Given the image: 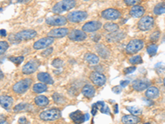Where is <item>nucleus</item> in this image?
I'll return each mask as SVG.
<instances>
[{"label":"nucleus","instance_id":"obj_1","mask_svg":"<svg viewBox=\"0 0 165 124\" xmlns=\"http://www.w3.org/2000/svg\"><path fill=\"white\" fill-rule=\"evenodd\" d=\"M77 4L76 0H61L52 7V13L55 14H61L74 8Z\"/></svg>","mask_w":165,"mask_h":124},{"label":"nucleus","instance_id":"obj_2","mask_svg":"<svg viewBox=\"0 0 165 124\" xmlns=\"http://www.w3.org/2000/svg\"><path fill=\"white\" fill-rule=\"evenodd\" d=\"M32 84V80L29 78L23 79L20 81L17 82L13 86V90L15 94H23L30 89L31 85Z\"/></svg>","mask_w":165,"mask_h":124},{"label":"nucleus","instance_id":"obj_3","mask_svg":"<svg viewBox=\"0 0 165 124\" xmlns=\"http://www.w3.org/2000/svg\"><path fill=\"white\" fill-rule=\"evenodd\" d=\"M61 116V112L59 109H50L41 112L40 113V118L43 121H55Z\"/></svg>","mask_w":165,"mask_h":124},{"label":"nucleus","instance_id":"obj_4","mask_svg":"<svg viewBox=\"0 0 165 124\" xmlns=\"http://www.w3.org/2000/svg\"><path fill=\"white\" fill-rule=\"evenodd\" d=\"M145 46V43L142 40L140 39H133L130 41L128 44L125 46V51L126 53L133 55V54L137 53L138 51L142 50L143 47Z\"/></svg>","mask_w":165,"mask_h":124},{"label":"nucleus","instance_id":"obj_5","mask_svg":"<svg viewBox=\"0 0 165 124\" xmlns=\"http://www.w3.org/2000/svg\"><path fill=\"white\" fill-rule=\"evenodd\" d=\"M88 13L85 11H74L71 12L67 15V19L69 22L72 23H81L82 21H84L88 18Z\"/></svg>","mask_w":165,"mask_h":124},{"label":"nucleus","instance_id":"obj_6","mask_svg":"<svg viewBox=\"0 0 165 124\" xmlns=\"http://www.w3.org/2000/svg\"><path fill=\"white\" fill-rule=\"evenodd\" d=\"M138 28L140 31L145 32V31L150 30L154 25V20L150 16H145L141 17L140 21L138 22Z\"/></svg>","mask_w":165,"mask_h":124},{"label":"nucleus","instance_id":"obj_7","mask_svg":"<svg viewBox=\"0 0 165 124\" xmlns=\"http://www.w3.org/2000/svg\"><path fill=\"white\" fill-rule=\"evenodd\" d=\"M67 23V18H65L64 16H52L45 19V23L48 26H54V27H63L66 25Z\"/></svg>","mask_w":165,"mask_h":124},{"label":"nucleus","instance_id":"obj_8","mask_svg":"<svg viewBox=\"0 0 165 124\" xmlns=\"http://www.w3.org/2000/svg\"><path fill=\"white\" fill-rule=\"evenodd\" d=\"M102 18L108 21L117 20L121 17V13L115 8H108L102 12L101 13Z\"/></svg>","mask_w":165,"mask_h":124},{"label":"nucleus","instance_id":"obj_9","mask_svg":"<svg viewBox=\"0 0 165 124\" xmlns=\"http://www.w3.org/2000/svg\"><path fill=\"white\" fill-rule=\"evenodd\" d=\"M36 35H37V32L35 30H32V29L23 30L16 34L15 40L18 41L31 40V39H33L34 37H36Z\"/></svg>","mask_w":165,"mask_h":124},{"label":"nucleus","instance_id":"obj_10","mask_svg":"<svg viewBox=\"0 0 165 124\" xmlns=\"http://www.w3.org/2000/svg\"><path fill=\"white\" fill-rule=\"evenodd\" d=\"M89 79L93 84L99 87L104 85L107 82V78L105 77V75L102 73L97 72V71H93L89 75Z\"/></svg>","mask_w":165,"mask_h":124},{"label":"nucleus","instance_id":"obj_11","mask_svg":"<svg viewBox=\"0 0 165 124\" xmlns=\"http://www.w3.org/2000/svg\"><path fill=\"white\" fill-rule=\"evenodd\" d=\"M40 66V62L37 60H32L28 61L25 66L23 67V73L24 75H32L37 71Z\"/></svg>","mask_w":165,"mask_h":124},{"label":"nucleus","instance_id":"obj_12","mask_svg":"<svg viewBox=\"0 0 165 124\" xmlns=\"http://www.w3.org/2000/svg\"><path fill=\"white\" fill-rule=\"evenodd\" d=\"M68 36H69V39L73 41H82L88 37L85 32H83L82 30H78V29L71 31L68 34Z\"/></svg>","mask_w":165,"mask_h":124},{"label":"nucleus","instance_id":"obj_13","mask_svg":"<svg viewBox=\"0 0 165 124\" xmlns=\"http://www.w3.org/2000/svg\"><path fill=\"white\" fill-rule=\"evenodd\" d=\"M102 26H103V24L99 21H90V22L86 23L84 25L82 26V30L83 32H85L86 33H93L99 30L102 28Z\"/></svg>","mask_w":165,"mask_h":124},{"label":"nucleus","instance_id":"obj_14","mask_svg":"<svg viewBox=\"0 0 165 124\" xmlns=\"http://www.w3.org/2000/svg\"><path fill=\"white\" fill-rule=\"evenodd\" d=\"M53 42H54V38L50 37V36L43 37L36 41L34 45H33V48L35 49V50L45 49L46 47H48V46H50Z\"/></svg>","mask_w":165,"mask_h":124},{"label":"nucleus","instance_id":"obj_15","mask_svg":"<svg viewBox=\"0 0 165 124\" xmlns=\"http://www.w3.org/2000/svg\"><path fill=\"white\" fill-rule=\"evenodd\" d=\"M70 31L66 28H54L51 31H50V32H48L47 36L50 37L52 38H62L65 37L69 34Z\"/></svg>","mask_w":165,"mask_h":124},{"label":"nucleus","instance_id":"obj_16","mask_svg":"<svg viewBox=\"0 0 165 124\" xmlns=\"http://www.w3.org/2000/svg\"><path fill=\"white\" fill-rule=\"evenodd\" d=\"M150 85V81L148 79H136L132 83V88L135 91L141 92L147 89Z\"/></svg>","mask_w":165,"mask_h":124},{"label":"nucleus","instance_id":"obj_17","mask_svg":"<svg viewBox=\"0 0 165 124\" xmlns=\"http://www.w3.org/2000/svg\"><path fill=\"white\" fill-rule=\"evenodd\" d=\"M70 118L75 123H82L86 121L85 114L82 113V111L76 110L70 114Z\"/></svg>","mask_w":165,"mask_h":124},{"label":"nucleus","instance_id":"obj_18","mask_svg":"<svg viewBox=\"0 0 165 124\" xmlns=\"http://www.w3.org/2000/svg\"><path fill=\"white\" fill-rule=\"evenodd\" d=\"M125 37V34L122 32H115L107 36V41L108 42H118Z\"/></svg>","mask_w":165,"mask_h":124},{"label":"nucleus","instance_id":"obj_19","mask_svg":"<svg viewBox=\"0 0 165 124\" xmlns=\"http://www.w3.org/2000/svg\"><path fill=\"white\" fill-rule=\"evenodd\" d=\"M145 8L140 5H134L130 10V15L134 18H139L145 14Z\"/></svg>","mask_w":165,"mask_h":124},{"label":"nucleus","instance_id":"obj_20","mask_svg":"<svg viewBox=\"0 0 165 124\" xmlns=\"http://www.w3.org/2000/svg\"><path fill=\"white\" fill-rule=\"evenodd\" d=\"M13 99L12 97L8 95H2L0 97V105L6 110H9L13 106Z\"/></svg>","mask_w":165,"mask_h":124},{"label":"nucleus","instance_id":"obj_21","mask_svg":"<svg viewBox=\"0 0 165 124\" xmlns=\"http://www.w3.org/2000/svg\"><path fill=\"white\" fill-rule=\"evenodd\" d=\"M96 50H97V52L100 56V57L103 59H108L109 58L111 53L110 50L106 47L104 45H102V44H98L96 46Z\"/></svg>","mask_w":165,"mask_h":124},{"label":"nucleus","instance_id":"obj_22","mask_svg":"<svg viewBox=\"0 0 165 124\" xmlns=\"http://www.w3.org/2000/svg\"><path fill=\"white\" fill-rule=\"evenodd\" d=\"M37 79L41 82L45 84H53L54 80L52 77L50 76V74L45 73V72H40L37 74Z\"/></svg>","mask_w":165,"mask_h":124},{"label":"nucleus","instance_id":"obj_23","mask_svg":"<svg viewBox=\"0 0 165 124\" xmlns=\"http://www.w3.org/2000/svg\"><path fill=\"white\" fill-rule=\"evenodd\" d=\"M145 96L149 99H158L159 96V89L157 87H149L145 92Z\"/></svg>","mask_w":165,"mask_h":124},{"label":"nucleus","instance_id":"obj_24","mask_svg":"<svg viewBox=\"0 0 165 124\" xmlns=\"http://www.w3.org/2000/svg\"><path fill=\"white\" fill-rule=\"evenodd\" d=\"M82 94L86 98H93L95 95V89H94V87L93 85L87 84L82 88Z\"/></svg>","mask_w":165,"mask_h":124},{"label":"nucleus","instance_id":"obj_25","mask_svg":"<svg viewBox=\"0 0 165 124\" xmlns=\"http://www.w3.org/2000/svg\"><path fill=\"white\" fill-rule=\"evenodd\" d=\"M35 104L36 106L40 107V108H44V107H46L49 104V99H48L47 97L44 96V95H39V96L36 97L35 99Z\"/></svg>","mask_w":165,"mask_h":124},{"label":"nucleus","instance_id":"obj_26","mask_svg":"<svg viewBox=\"0 0 165 124\" xmlns=\"http://www.w3.org/2000/svg\"><path fill=\"white\" fill-rule=\"evenodd\" d=\"M121 122L125 124H134L140 122V118L136 115H125L122 117Z\"/></svg>","mask_w":165,"mask_h":124},{"label":"nucleus","instance_id":"obj_27","mask_svg":"<svg viewBox=\"0 0 165 124\" xmlns=\"http://www.w3.org/2000/svg\"><path fill=\"white\" fill-rule=\"evenodd\" d=\"M84 60L90 65H97L99 62V57L96 54L89 53V52L84 55Z\"/></svg>","mask_w":165,"mask_h":124},{"label":"nucleus","instance_id":"obj_28","mask_svg":"<svg viewBox=\"0 0 165 124\" xmlns=\"http://www.w3.org/2000/svg\"><path fill=\"white\" fill-rule=\"evenodd\" d=\"M48 89L47 85L44 83H36L33 85L32 90L34 93H36V94H41V93H44V92H46Z\"/></svg>","mask_w":165,"mask_h":124},{"label":"nucleus","instance_id":"obj_29","mask_svg":"<svg viewBox=\"0 0 165 124\" xmlns=\"http://www.w3.org/2000/svg\"><path fill=\"white\" fill-rule=\"evenodd\" d=\"M32 109V105L26 103H21V104L16 105L13 108V111L15 113H18V112H23V111H30L31 109Z\"/></svg>","mask_w":165,"mask_h":124},{"label":"nucleus","instance_id":"obj_30","mask_svg":"<svg viewBox=\"0 0 165 124\" xmlns=\"http://www.w3.org/2000/svg\"><path fill=\"white\" fill-rule=\"evenodd\" d=\"M103 28L106 32H108L109 33L115 32L116 31L119 30V26L116 23H107L104 24L103 26Z\"/></svg>","mask_w":165,"mask_h":124},{"label":"nucleus","instance_id":"obj_31","mask_svg":"<svg viewBox=\"0 0 165 124\" xmlns=\"http://www.w3.org/2000/svg\"><path fill=\"white\" fill-rule=\"evenodd\" d=\"M154 13L155 15H161L163 13H165V2L156 4L154 8Z\"/></svg>","mask_w":165,"mask_h":124},{"label":"nucleus","instance_id":"obj_32","mask_svg":"<svg viewBox=\"0 0 165 124\" xmlns=\"http://www.w3.org/2000/svg\"><path fill=\"white\" fill-rule=\"evenodd\" d=\"M52 98L55 104H64L66 103V99H65V97L59 94V93H55V94L52 95Z\"/></svg>","mask_w":165,"mask_h":124},{"label":"nucleus","instance_id":"obj_33","mask_svg":"<svg viewBox=\"0 0 165 124\" xmlns=\"http://www.w3.org/2000/svg\"><path fill=\"white\" fill-rule=\"evenodd\" d=\"M127 111H129L133 115H140L142 113V109L137 106H130L126 108Z\"/></svg>","mask_w":165,"mask_h":124},{"label":"nucleus","instance_id":"obj_34","mask_svg":"<svg viewBox=\"0 0 165 124\" xmlns=\"http://www.w3.org/2000/svg\"><path fill=\"white\" fill-rule=\"evenodd\" d=\"M97 105H98V107H100V111L102 113L106 114H110V109L106 105L104 102H98Z\"/></svg>","mask_w":165,"mask_h":124},{"label":"nucleus","instance_id":"obj_35","mask_svg":"<svg viewBox=\"0 0 165 124\" xmlns=\"http://www.w3.org/2000/svg\"><path fill=\"white\" fill-rule=\"evenodd\" d=\"M129 62L130 64H132V65H140V64L143 63V60L140 55H137V56H134L132 57H130V60H129Z\"/></svg>","mask_w":165,"mask_h":124},{"label":"nucleus","instance_id":"obj_36","mask_svg":"<svg viewBox=\"0 0 165 124\" xmlns=\"http://www.w3.org/2000/svg\"><path fill=\"white\" fill-rule=\"evenodd\" d=\"M158 51V46L156 44H152L147 47V52L150 56H154L156 55Z\"/></svg>","mask_w":165,"mask_h":124},{"label":"nucleus","instance_id":"obj_37","mask_svg":"<svg viewBox=\"0 0 165 124\" xmlns=\"http://www.w3.org/2000/svg\"><path fill=\"white\" fill-rule=\"evenodd\" d=\"M9 61H12L13 64H15L17 66H19L24 61V56H18V57L11 56V57H9Z\"/></svg>","mask_w":165,"mask_h":124},{"label":"nucleus","instance_id":"obj_38","mask_svg":"<svg viewBox=\"0 0 165 124\" xmlns=\"http://www.w3.org/2000/svg\"><path fill=\"white\" fill-rule=\"evenodd\" d=\"M8 43L7 41H0V55H3V53H5L6 51L8 49Z\"/></svg>","mask_w":165,"mask_h":124},{"label":"nucleus","instance_id":"obj_39","mask_svg":"<svg viewBox=\"0 0 165 124\" xmlns=\"http://www.w3.org/2000/svg\"><path fill=\"white\" fill-rule=\"evenodd\" d=\"M160 37V32L159 31H155L154 32L150 35V41H153V42H155V41H157Z\"/></svg>","mask_w":165,"mask_h":124},{"label":"nucleus","instance_id":"obj_40","mask_svg":"<svg viewBox=\"0 0 165 124\" xmlns=\"http://www.w3.org/2000/svg\"><path fill=\"white\" fill-rule=\"evenodd\" d=\"M51 65H52L54 67H55V68H60V67H62V66H64V61L59 58L55 59V60L52 61Z\"/></svg>","mask_w":165,"mask_h":124},{"label":"nucleus","instance_id":"obj_41","mask_svg":"<svg viewBox=\"0 0 165 124\" xmlns=\"http://www.w3.org/2000/svg\"><path fill=\"white\" fill-rule=\"evenodd\" d=\"M140 2H141V0H124V3L127 6L137 5Z\"/></svg>","mask_w":165,"mask_h":124},{"label":"nucleus","instance_id":"obj_42","mask_svg":"<svg viewBox=\"0 0 165 124\" xmlns=\"http://www.w3.org/2000/svg\"><path fill=\"white\" fill-rule=\"evenodd\" d=\"M136 70V67L135 66H130V67H127V68H125V70H124V73L125 74H130V73H133L134 71Z\"/></svg>","mask_w":165,"mask_h":124},{"label":"nucleus","instance_id":"obj_43","mask_svg":"<svg viewBox=\"0 0 165 124\" xmlns=\"http://www.w3.org/2000/svg\"><path fill=\"white\" fill-rule=\"evenodd\" d=\"M53 52V48H49L47 49V50H45V51H44L41 53V55H42L43 56H45V57H47L49 55H50V54L52 53Z\"/></svg>","mask_w":165,"mask_h":124},{"label":"nucleus","instance_id":"obj_44","mask_svg":"<svg viewBox=\"0 0 165 124\" xmlns=\"http://www.w3.org/2000/svg\"><path fill=\"white\" fill-rule=\"evenodd\" d=\"M98 105H97V104H93V107H92V114H93V116L97 113V110H98Z\"/></svg>","mask_w":165,"mask_h":124},{"label":"nucleus","instance_id":"obj_45","mask_svg":"<svg viewBox=\"0 0 165 124\" xmlns=\"http://www.w3.org/2000/svg\"><path fill=\"white\" fill-rule=\"evenodd\" d=\"M100 36H101L100 35H95V36H92V39H93V40L94 41H96V42H98V41H99V40H100V39H101Z\"/></svg>","mask_w":165,"mask_h":124},{"label":"nucleus","instance_id":"obj_46","mask_svg":"<svg viewBox=\"0 0 165 124\" xmlns=\"http://www.w3.org/2000/svg\"><path fill=\"white\" fill-rule=\"evenodd\" d=\"M129 83H130V82H129V80L121 81V87H125L128 84H129Z\"/></svg>","mask_w":165,"mask_h":124},{"label":"nucleus","instance_id":"obj_47","mask_svg":"<svg viewBox=\"0 0 165 124\" xmlns=\"http://www.w3.org/2000/svg\"><path fill=\"white\" fill-rule=\"evenodd\" d=\"M18 122H19V123H22V122L27 123V120L26 119V118L23 117V118H19V120H18Z\"/></svg>","mask_w":165,"mask_h":124},{"label":"nucleus","instance_id":"obj_48","mask_svg":"<svg viewBox=\"0 0 165 124\" xmlns=\"http://www.w3.org/2000/svg\"><path fill=\"white\" fill-rule=\"evenodd\" d=\"M0 36H7L6 30H4V29H1V30H0Z\"/></svg>","mask_w":165,"mask_h":124},{"label":"nucleus","instance_id":"obj_49","mask_svg":"<svg viewBox=\"0 0 165 124\" xmlns=\"http://www.w3.org/2000/svg\"><path fill=\"white\" fill-rule=\"evenodd\" d=\"M17 3H28L30 0H15Z\"/></svg>","mask_w":165,"mask_h":124},{"label":"nucleus","instance_id":"obj_50","mask_svg":"<svg viewBox=\"0 0 165 124\" xmlns=\"http://www.w3.org/2000/svg\"><path fill=\"white\" fill-rule=\"evenodd\" d=\"M6 120L4 118V117L2 116V115H0V123H5Z\"/></svg>","mask_w":165,"mask_h":124},{"label":"nucleus","instance_id":"obj_51","mask_svg":"<svg viewBox=\"0 0 165 124\" xmlns=\"http://www.w3.org/2000/svg\"><path fill=\"white\" fill-rule=\"evenodd\" d=\"M3 77H4V75H3V73L2 72V71L0 70V79H3Z\"/></svg>","mask_w":165,"mask_h":124},{"label":"nucleus","instance_id":"obj_52","mask_svg":"<svg viewBox=\"0 0 165 124\" xmlns=\"http://www.w3.org/2000/svg\"><path fill=\"white\" fill-rule=\"evenodd\" d=\"M115 113H118V105L116 104L115 106Z\"/></svg>","mask_w":165,"mask_h":124},{"label":"nucleus","instance_id":"obj_53","mask_svg":"<svg viewBox=\"0 0 165 124\" xmlns=\"http://www.w3.org/2000/svg\"><path fill=\"white\" fill-rule=\"evenodd\" d=\"M163 84H164V86H165V77H164V79H163Z\"/></svg>","mask_w":165,"mask_h":124},{"label":"nucleus","instance_id":"obj_54","mask_svg":"<svg viewBox=\"0 0 165 124\" xmlns=\"http://www.w3.org/2000/svg\"><path fill=\"white\" fill-rule=\"evenodd\" d=\"M82 1H85V2H87V1H89V0H82Z\"/></svg>","mask_w":165,"mask_h":124},{"label":"nucleus","instance_id":"obj_55","mask_svg":"<svg viewBox=\"0 0 165 124\" xmlns=\"http://www.w3.org/2000/svg\"><path fill=\"white\" fill-rule=\"evenodd\" d=\"M0 11H2V8H0Z\"/></svg>","mask_w":165,"mask_h":124}]
</instances>
